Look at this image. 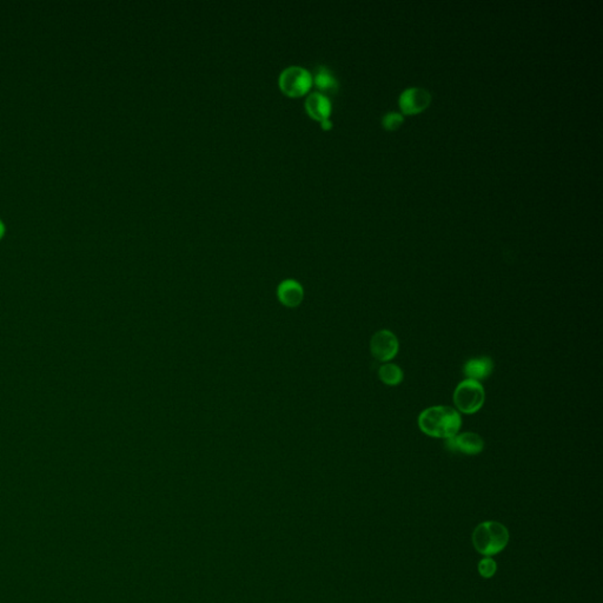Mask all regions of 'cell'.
<instances>
[{
  "label": "cell",
  "instance_id": "obj_16",
  "mask_svg": "<svg viewBox=\"0 0 603 603\" xmlns=\"http://www.w3.org/2000/svg\"><path fill=\"white\" fill-rule=\"evenodd\" d=\"M4 234H5V225H4V223H3V222H1V220H0V240H1V238H3V236H4Z\"/></svg>",
  "mask_w": 603,
  "mask_h": 603
},
{
  "label": "cell",
  "instance_id": "obj_2",
  "mask_svg": "<svg viewBox=\"0 0 603 603\" xmlns=\"http://www.w3.org/2000/svg\"><path fill=\"white\" fill-rule=\"evenodd\" d=\"M508 530L495 521L481 523L473 534V543L475 549L487 558L502 551L508 545Z\"/></svg>",
  "mask_w": 603,
  "mask_h": 603
},
{
  "label": "cell",
  "instance_id": "obj_7",
  "mask_svg": "<svg viewBox=\"0 0 603 603\" xmlns=\"http://www.w3.org/2000/svg\"><path fill=\"white\" fill-rule=\"evenodd\" d=\"M431 95L424 89L411 87L403 92L400 98V106L407 115H416L429 106Z\"/></svg>",
  "mask_w": 603,
  "mask_h": 603
},
{
  "label": "cell",
  "instance_id": "obj_3",
  "mask_svg": "<svg viewBox=\"0 0 603 603\" xmlns=\"http://www.w3.org/2000/svg\"><path fill=\"white\" fill-rule=\"evenodd\" d=\"M486 393L483 385L479 380H462L454 391V403L459 411L463 413H475L483 407Z\"/></svg>",
  "mask_w": 603,
  "mask_h": 603
},
{
  "label": "cell",
  "instance_id": "obj_5",
  "mask_svg": "<svg viewBox=\"0 0 603 603\" xmlns=\"http://www.w3.org/2000/svg\"><path fill=\"white\" fill-rule=\"evenodd\" d=\"M400 349L398 339L391 331L380 330L372 336L370 350L377 361L389 362L397 355Z\"/></svg>",
  "mask_w": 603,
  "mask_h": 603
},
{
  "label": "cell",
  "instance_id": "obj_13",
  "mask_svg": "<svg viewBox=\"0 0 603 603\" xmlns=\"http://www.w3.org/2000/svg\"><path fill=\"white\" fill-rule=\"evenodd\" d=\"M402 123H403V116L397 112H390L383 118V125L389 131H393V130L400 128Z\"/></svg>",
  "mask_w": 603,
  "mask_h": 603
},
{
  "label": "cell",
  "instance_id": "obj_14",
  "mask_svg": "<svg viewBox=\"0 0 603 603\" xmlns=\"http://www.w3.org/2000/svg\"><path fill=\"white\" fill-rule=\"evenodd\" d=\"M479 571L483 578H492L496 571L495 561L490 558H483L482 561L479 562Z\"/></svg>",
  "mask_w": 603,
  "mask_h": 603
},
{
  "label": "cell",
  "instance_id": "obj_6",
  "mask_svg": "<svg viewBox=\"0 0 603 603\" xmlns=\"http://www.w3.org/2000/svg\"><path fill=\"white\" fill-rule=\"evenodd\" d=\"M448 451L453 453H462L466 455H477L484 449L483 438L476 433H462L455 435L454 437L448 438L446 441Z\"/></svg>",
  "mask_w": 603,
  "mask_h": 603
},
{
  "label": "cell",
  "instance_id": "obj_1",
  "mask_svg": "<svg viewBox=\"0 0 603 603\" xmlns=\"http://www.w3.org/2000/svg\"><path fill=\"white\" fill-rule=\"evenodd\" d=\"M462 426V418L457 410L446 405H435L422 411L418 426L430 437L448 438L457 435Z\"/></svg>",
  "mask_w": 603,
  "mask_h": 603
},
{
  "label": "cell",
  "instance_id": "obj_11",
  "mask_svg": "<svg viewBox=\"0 0 603 603\" xmlns=\"http://www.w3.org/2000/svg\"><path fill=\"white\" fill-rule=\"evenodd\" d=\"M312 84H315L319 91L322 92H335L339 89L337 80L326 67H317L315 75L312 76Z\"/></svg>",
  "mask_w": 603,
  "mask_h": 603
},
{
  "label": "cell",
  "instance_id": "obj_4",
  "mask_svg": "<svg viewBox=\"0 0 603 603\" xmlns=\"http://www.w3.org/2000/svg\"><path fill=\"white\" fill-rule=\"evenodd\" d=\"M278 85L285 95L293 98L302 97L312 87V75L304 67H286L280 75Z\"/></svg>",
  "mask_w": 603,
  "mask_h": 603
},
{
  "label": "cell",
  "instance_id": "obj_9",
  "mask_svg": "<svg viewBox=\"0 0 603 603\" xmlns=\"http://www.w3.org/2000/svg\"><path fill=\"white\" fill-rule=\"evenodd\" d=\"M494 370V361L487 356L471 359L463 367L464 375L469 380H484L490 376Z\"/></svg>",
  "mask_w": 603,
  "mask_h": 603
},
{
  "label": "cell",
  "instance_id": "obj_12",
  "mask_svg": "<svg viewBox=\"0 0 603 603\" xmlns=\"http://www.w3.org/2000/svg\"><path fill=\"white\" fill-rule=\"evenodd\" d=\"M380 380L387 385H398L403 380V372L396 364L387 363L378 370Z\"/></svg>",
  "mask_w": 603,
  "mask_h": 603
},
{
  "label": "cell",
  "instance_id": "obj_15",
  "mask_svg": "<svg viewBox=\"0 0 603 603\" xmlns=\"http://www.w3.org/2000/svg\"><path fill=\"white\" fill-rule=\"evenodd\" d=\"M331 126H332V124H331L330 120H327L322 122V128H324V130H329V128H331Z\"/></svg>",
  "mask_w": 603,
  "mask_h": 603
},
{
  "label": "cell",
  "instance_id": "obj_10",
  "mask_svg": "<svg viewBox=\"0 0 603 603\" xmlns=\"http://www.w3.org/2000/svg\"><path fill=\"white\" fill-rule=\"evenodd\" d=\"M278 298L285 306H297L303 299V289L297 282L284 281L278 288Z\"/></svg>",
  "mask_w": 603,
  "mask_h": 603
},
{
  "label": "cell",
  "instance_id": "obj_8",
  "mask_svg": "<svg viewBox=\"0 0 603 603\" xmlns=\"http://www.w3.org/2000/svg\"><path fill=\"white\" fill-rule=\"evenodd\" d=\"M306 110L311 118L322 123L324 120H329V116H330V100L324 93L314 92L306 97Z\"/></svg>",
  "mask_w": 603,
  "mask_h": 603
}]
</instances>
